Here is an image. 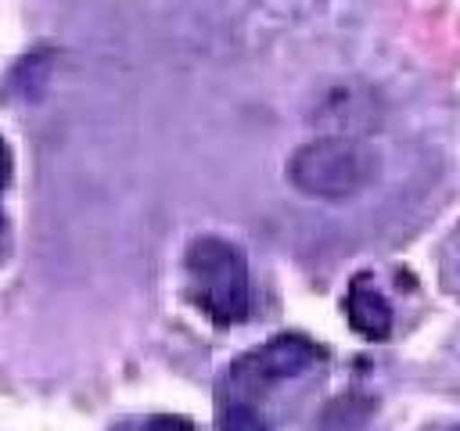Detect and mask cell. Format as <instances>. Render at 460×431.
Segmentation results:
<instances>
[{"instance_id": "1", "label": "cell", "mask_w": 460, "mask_h": 431, "mask_svg": "<svg viewBox=\"0 0 460 431\" xmlns=\"http://www.w3.org/2000/svg\"><path fill=\"white\" fill-rule=\"evenodd\" d=\"M288 183L316 201H345L363 194L377 172H381V158L377 151L349 133H323L313 136L305 144H298L288 154Z\"/></svg>"}, {"instance_id": "8", "label": "cell", "mask_w": 460, "mask_h": 431, "mask_svg": "<svg viewBox=\"0 0 460 431\" xmlns=\"http://www.w3.org/2000/svg\"><path fill=\"white\" fill-rule=\"evenodd\" d=\"M11 183V151H7V144L0 140V190Z\"/></svg>"}, {"instance_id": "5", "label": "cell", "mask_w": 460, "mask_h": 431, "mask_svg": "<svg viewBox=\"0 0 460 431\" xmlns=\"http://www.w3.org/2000/svg\"><path fill=\"white\" fill-rule=\"evenodd\" d=\"M219 431H270V420L252 402L223 399L219 402Z\"/></svg>"}, {"instance_id": "4", "label": "cell", "mask_w": 460, "mask_h": 431, "mask_svg": "<svg viewBox=\"0 0 460 431\" xmlns=\"http://www.w3.org/2000/svg\"><path fill=\"white\" fill-rule=\"evenodd\" d=\"M345 312H349V327L356 334H363L367 341H385L392 334V305L388 298L370 284V277H356L349 284V298H345Z\"/></svg>"}, {"instance_id": "6", "label": "cell", "mask_w": 460, "mask_h": 431, "mask_svg": "<svg viewBox=\"0 0 460 431\" xmlns=\"http://www.w3.org/2000/svg\"><path fill=\"white\" fill-rule=\"evenodd\" d=\"M111 431H194V424L176 413H147V417H129Z\"/></svg>"}, {"instance_id": "9", "label": "cell", "mask_w": 460, "mask_h": 431, "mask_svg": "<svg viewBox=\"0 0 460 431\" xmlns=\"http://www.w3.org/2000/svg\"><path fill=\"white\" fill-rule=\"evenodd\" d=\"M453 431H460V427H453Z\"/></svg>"}, {"instance_id": "2", "label": "cell", "mask_w": 460, "mask_h": 431, "mask_svg": "<svg viewBox=\"0 0 460 431\" xmlns=\"http://www.w3.org/2000/svg\"><path fill=\"white\" fill-rule=\"evenodd\" d=\"M190 302L216 323H241L252 312V277L244 255L223 237H198L183 259Z\"/></svg>"}, {"instance_id": "7", "label": "cell", "mask_w": 460, "mask_h": 431, "mask_svg": "<svg viewBox=\"0 0 460 431\" xmlns=\"http://www.w3.org/2000/svg\"><path fill=\"white\" fill-rule=\"evenodd\" d=\"M11 255V223H7V216H4V208H0V262Z\"/></svg>"}, {"instance_id": "3", "label": "cell", "mask_w": 460, "mask_h": 431, "mask_svg": "<svg viewBox=\"0 0 460 431\" xmlns=\"http://www.w3.org/2000/svg\"><path fill=\"white\" fill-rule=\"evenodd\" d=\"M320 359H323V348L316 341H309L305 334H277V338L262 341L259 348H252V352H244L230 363L223 399L259 406L262 391H270L280 381H291V377L305 374Z\"/></svg>"}]
</instances>
